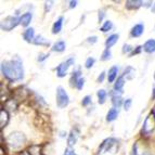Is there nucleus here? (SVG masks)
I'll list each match as a JSON object with an SVG mask.
<instances>
[{"instance_id":"obj_1","label":"nucleus","mask_w":155,"mask_h":155,"mask_svg":"<svg viewBox=\"0 0 155 155\" xmlns=\"http://www.w3.org/2000/svg\"><path fill=\"white\" fill-rule=\"evenodd\" d=\"M1 72L2 75L10 81L20 80L24 77V68L22 61L18 58L3 61L1 63Z\"/></svg>"},{"instance_id":"obj_2","label":"nucleus","mask_w":155,"mask_h":155,"mask_svg":"<svg viewBox=\"0 0 155 155\" xmlns=\"http://www.w3.org/2000/svg\"><path fill=\"white\" fill-rule=\"evenodd\" d=\"M7 141H8L9 145H10L11 147H13V149H18V147H21L22 145L25 143L26 138L22 132L14 131L9 134Z\"/></svg>"},{"instance_id":"obj_3","label":"nucleus","mask_w":155,"mask_h":155,"mask_svg":"<svg viewBox=\"0 0 155 155\" xmlns=\"http://www.w3.org/2000/svg\"><path fill=\"white\" fill-rule=\"evenodd\" d=\"M70 103V98L63 87L57 88V105L59 109H64Z\"/></svg>"},{"instance_id":"obj_4","label":"nucleus","mask_w":155,"mask_h":155,"mask_svg":"<svg viewBox=\"0 0 155 155\" xmlns=\"http://www.w3.org/2000/svg\"><path fill=\"white\" fill-rule=\"evenodd\" d=\"M18 24H20V18H15V16H7L1 22V29L5 31H10L14 27H16Z\"/></svg>"},{"instance_id":"obj_5","label":"nucleus","mask_w":155,"mask_h":155,"mask_svg":"<svg viewBox=\"0 0 155 155\" xmlns=\"http://www.w3.org/2000/svg\"><path fill=\"white\" fill-rule=\"evenodd\" d=\"M74 62H75L74 58H70L67 61L61 63V64L57 67L58 77H60V78L65 77V76H66V74H67V71H68V68H70V66H72V65L74 64Z\"/></svg>"},{"instance_id":"obj_6","label":"nucleus","mask_w":155,"mask_h":155,"mask_svg":"<svg viewBox=\"0 0 155 155\" xmlns=\"http://www.w3.org/2000/svg\"><path fill=\"white\" fill-rule=\"evenodd\" d=\"M115 143H116V140L113 139V138H109V139L104 140L103 143L101 144L100 149H99V153H105V152H107V151H110L111 147H113Z\"/></svg>"},{"instance_id":"obj_7","label":"nucleus","mask_w":155,"mask_h":155,"mask_svg":"<svg viewBox=\"0 0 155 155\" xmlns=\"http://www.w3.org/2000/svg\"><path fill=\"white\" fill-rule=\"evenodd\" d=\"M143 31H144V25H143L142 23H139V24H136L131 28L130 35H131L132 37H136V38H137V37H140L142 35Z\"/></svg>"},{"instance_id":"obj_8","label":"nucleus","mask_w":155,"mask_h":155,"mask_svg":"<svg viewBox=\"0 0 155 155\" xmlns=\"http://www.w3.org/2000/svg\"><path fill=\"white\" fill-rule=\"evenodd\" d=\"M23 38L27 42H34V40H35V31H34L33 27H28V28L25 29V31L23 33Z\"/></svg>"},{"instance_id":"obj_9","label":"nucleus","mask_w":155,"mask_h":155,"mask_svg":"<svg viewBox=\"0 0 155 155\" xmlns=\"http://www.w3.org/2000/svg\"><path fill=\"white\" fill-rule=\"evenodd\" d=\"M31 18H33V14L29 12H26L24 14H22V16L20 18V24L24 27H27V26L31 24Z\"/></svg>"},{"instance_id":"obj_10","label":"nucleus","mask_w":155,"mask_h":155,"mask_svg":"<svg viewBox=\"0 0 155 155\" xmlns=\"http://www.w3.org/2000/svg\"><path fill=\"white\" fill-rule=\"evenodd\" d=\"M63 21H64V18H63V16H59V18H58V20L54 22V24L52 26V34H59L60 31H62Z\"/></svg>"},{"instance_id":"obj_11","label":"nucleus","mask_w":155,"mask_h":155,"mask_svg":"<svg viewBox=\"0 0 155 155\" xmlns=\"http://www.w3.org/2000/svg\"><path fill=\"white\" fill-rule=\"evenodd\" d=\"M143 50L147 53H154L155 52V39H149L143 45Z\"/></svg>"},{"instance_id":"obj_12","label":"nucleus","mask_w":155,"mask_h":155,"mask_svg":"<svg viewBox=\"0 0 155 155\" xmlns=\"http://www.w3.org/2000/svg\"><path fill=\"white\" fill-rule=\"evenodd\" d=\"M143 1H140V0H128L126 1V8L132 10V9H138L140 7L143 5Z\"/></svg>"},{"instance_id":"obj_13","label":"nucleus","mask_w":155,"mask_h":155,"mask_svg":"<svg viewBox=\"0 0 155 155\" xmlns=\"http://www.w3.org/2000/svg\"><path fill=\"white\" fill-rule=\"evenodd\" d=\"M117 74H118V67L112 66L109 70V73H107V80H109V83H114V80L117 78Z\"/></svg>"},{"instance_id":"obj_14","label":"nucleus","mask_w":155,"mask_h":155,"mask_svg":"<svg viewBox=\"0 0 155 155\" xmlns=\"http://www.w3.org/2000/svg\"><path fill=\"white\" fill-rule=\"evenodd\" d=\"M118 38H119V35H118V34H113V35L109 36V38L106 39V41H105L106 49H110L111 47H113L114 45H115L117 42Z\"/></svg>"},{"instance_id":"obj_15","label":"nucleus","mask_w":155,"mask_h":155,"mask_svg":"<svg viewBox=\"0 0 155 155\" xmlns=\"http://www.w3.org/2000/svg\"><path fill=\"white\" fill-rule=\"evenodd\" d=\"M125 85V77L124 76H119L114 84V90L115 91H123V87Z\"/></svg>"},{"instance_id":"obj_16","label":"nucleus","mask_w":155,"mask_h":155,"mask_svg":"<svg viewBox=\"0 0 155 155\" xmlns=\"http://www.w3.org/2000/svg\"><path fill=\"white\" fill-rule=\"evenodd\" d=\"M66 48V45L63 40H59V41L54 42V45L52 46V51L55 52H63Z\"/></svg>"},{"instance_id":"obj_17","label":"nucleus","mask_w":155,"mask_h":155,"mask_svg":"<svg viewBox=\"0 0 155 155\" xmlns=\"http://www.w3.org/2000/svg\"><path fill=\"white\" fill-rule=\"evenodd\" d=\"M117 116H118V111L115 107H113L106 114V120L107 122H113V120H115L117 118Z\"/></svg>"},{"instance_id":"obj_18","label":"nucleus","mask_w":155,"mask_h":155,"mask_svg":"<svg viewBox=\"0 0 155 155\" xmlns=\"http://www.w3.org/2000/svg\"><path fill=\"white\" fill-rule=\"evenodd\" d=\"M76 142H77V134H76L74 130H72L70 136H68V139H67V144H68V147H71L75 144Z\"/></svg>"},{"instance_id":"obj_19","label":"nucleus","mask_w":155,"mask_h":155,"mask_svg":"<svg viewBox=\"0 0 155 155\" xmlns=\"http://www.w3.org/2000/svg\"><path fill=\"white\" fill-rule=\"evenodd\" d=\"M97 96H98V101L100 104H104L105 103V100H106V97H107V93L104 89H100L97 93Z\"/></svg>"},{"instance_id":"obj_20","label":"nucleus","mask_w":155,"mask_h":155,"mask_svg":"<svg viewBox=\"0 0 155 155\" xmlns=\"http://www.w3.org/2000/svg\"><path fill=\"white\" fill-rule=\"evenodd\" d=\"M134 72L136 71L132 68L131 66H128V67H126L125 68V71H124V77H126L127 79H132V78L134 77Z\"/></svg>"},{"instance_id":"obj_21","label":"nucleus","mask_w":155,"mask_h":155,"mask_svg":"<svg viewBox=\"0 0 155 155\" xmlns=\"http://www.w3.org/2000/svg\"><path fill=\"white\" fill-rule=\"evenodd\" d=\"M8 120H9V114H8V112L2 109V110H1V128H3V127L7 125Z\"/></svg>"},{"instance_id":"obj_22","label":"nucleus","mask_w":155,"mask_h":155,"mask_svg":"<svg viewBox=\"0 0 155 155\" xmlns=\"http://www.w3.org/2000/svg\"><path fill=\"white\" fill-rule=\"evenodd\" d=\"M34 44L35 45H39V46H49V41H47L46 39L44 38L42 36H37L34 40Z\"/></svg>"},{"instance_id":"obj_23","label":"nucleus","mask_w":155,"mask_h":155,"mask_svg":"<svg viewBox=\"0 0 155 155\" xmlns=\"http://www.w3.org/2000/svg\"><path fill=\"white\" fill-rule=\"evenodd\" d=\"M112 28H113V23L111 21H105L103 25H102V27H101V31L106 33V31H111Z\"/></svg>"},{"instance_id":"obj_24","label":"nucleus","mask_w":155,"mask_h":155,"mask_svg":"<svg viewBox=\"0 0 155 155\" xmlns=\"http://www.w3.org/2000/svg\"><path fill=\"white\" fill-rule=\"evenodd\" d=\"M81 77L80 76V72L79 71H76V72L73 73V75H72V78H71V85H76V83H77V80L79 79V78Z\"/></svg>"},{"instance_id":"obj_25","label":"nucleus","mask_w":155,"mask_h":155,"mask_svg":"<svg viewBox=\"0 0 155 155\" xmlns=\"http://www.w3.org/2000/svg\"><path fill=\"white\" fill-rule=\"evenodd\" d=\"M112 58V52L110 49H105L103 51V53H102V55H101V60L102 61H107V60H110Z\"/></svg>"},{"instance_id":"obj_26","label":"nucleus","mask_w":155,"mask_h":155,"mask_svg":"<svg viewBox=\"0 0 155 155\" xmlns=\"http://www.w3.org/2000/svg\"><path fill=\"white\" fill-rule=\"evenodd\" d=\"M84 85H85V78L84 77H80L79 79L77 80V83H76L75 87L78 89V90H81L84 88Z\"/></svg>"},{"instance_id":"obj_27","label":"nucleus","mask_w":155,"mask_h":155,"mask_svg":"<svg viewBox=\"0 0 155 155\" xmlns=\"http://www.w3.org/2000/svg\"><path fill=\"white\" fill-rule=\"evenodd\" d=\"M94 62H96V60L93 59V58H88V59L86 60L85 67L86 68H91L93 66V64H94Z\"/></svg>"},{"instance_id":"obj_28","label":"nucleus","mask_w":155,"mask_h":155,"mask_svg":"<svg viewBox=\"0 0 155 155\" xmlns=\"http://www.w3.org/2000/svg\"><path fill=\"white\" fill-rule=\"evenodd\" d=\"M131 103H132L131 99H127V100H125V102H124V110L125 111H129L130 106H131Z\"/></svg>"},{"instance_id":"obj_29","label":"nucleus","mask_w":155,"mask_h":155,"mask_svg":"<svg viewBox=\"0 0 155 155\" xmlns=\"http://www.w3.org/2000/svg\"><path fill=\"white\" fill-rule=\"evenodd\" d=\"M90 103H91V97L90 96H86L85 98L83 99V101H81V104H83L84 106L89 105Z\"/></svg>"},{"instance_id":"obj_30","label":"nucleus","mask_w":155,"mask_h":155,"mask_svg":"<svg viewBox=\"0 0 155 155\" xmlns=\"http://www.w3.org/2000/svg\"><path fill=\"white\" fill-rule=\"evenodd\" d=\"M49 58V53H40L38 57V61L39 62H44L45 60Z\"/></svg>"},{"instance_id":"obj_31","label":"nucleus","mask_w":155,"mask_h":155,"mask_svg":"<svg viewBox=\"0 0 155 155\" xmlns=\"http://www.w3.org/2000/svg\"><path fill=\"white\" fill-rule=\"evenodd\" d=\"M130 51H134V50H132V47L129 46V45H124V47H123V52H124V53H129Z\"/></svg>"},{"instance_id":"obj_32","label":"nucleus","mask_w":155,"mask_h":155,"mask_svg":"<svg viewBox=\"0 0 155 155\" xmlns=\"http://www.w3.org/2000/svg\"><path fill=\"white\" fill-rule=\"evenodd\" d=\"M87 41L90 42V44H96V42L98 41V37H97V36H91V37H89V38L87 39Z\"/></svg>"},{"instance_id":"obj_33","label":"nucleus","mask_w":155,"mask_h":155,"mask_svg":"<svg viewBox=\"0 0 155 155\" xmlns=\"http://www.w3.org/2000/svg\"><path fill=\"white\" fill-rule=\"evenodd\" d=\"M63 155H77L75 153V151L74 150H71V149H66V150L64 151V154Z\"/></svg>"},{"instance_id":"obj_34","label":"nucleus","mask_w":155,"mask_h":155,"mask_svg":"<svg viewBox=\"0 0 155 155\" xmlns=\"http://www.w3.org/2000/svg\"><path fill=\"white\" fill-rule=\"evenodd\" d=\"M104 78H105V72H102L98 77V83H103Z\"/></svg>"},{"instance_id":"obj_35","label":"nucleus","mask_w":155,"mask_h":155,"mask_svg":"<svg viewBox=\"0 0 155 155\" xmlns=\"http://www.w3.org/2000/svg\"><path fill=\"white\" fill-rule=\"evenodd\" d=\"M141 48H142V47H140V46H139V47H137V50H136V51L134 50V51H132L131 53H130V57H132L134 54H137V53H139L140 50H141Z\"/></svg>"},{"instance_id":"obj_36","label":"nucleus","mask_w":155,"mask_h":155,"mask_svg":"<svg viewBox=\"0 0 155 155\" xmlns=\"http://www.w3.org/2000/svg\"><path fill=\"white\" fill-rule=\"evenodd\" d=\"M103 16H104V12L103 11H100V12H99V22H101L103 20Z\"/></svg>"},{"instance_id":"obj_37","label":"nucleus","mask_w":155,"mask_h":155,"mask_svg":"<svg viewBox=\"0 0 155 155\" xmlns=\"http://www.w3.org/2000/svg\"><path fill=\"white\" fill-rule=\"evenodd\" d=\"M77 5V1H71L70 2V8H75Z\"/></svg>"},{"instance_id":"obj_38","label":"nucleus","mask_w":155,"mask_h":155,"mask_svg":"<svg viewBox=\"0 0 155 155\" xmlns=\"http://www.w3.org/2000/svg\"><path fill=\"white\" fill-rule=\"evenodd\" d=\"M153 99H155V87L153 88Z\"/></svg>"},{"instance_id":"obj_39","label":"nucleus","mask_w":155,"mask_h":155,"mask_svg":"<svg viewBox=\"0 0 155 155\" xmlns=\"http://www.w3.org/2000/svg\"><path fill=\"white\" fill-rule=\"evenodd\" d=\"M152 11H153V12H155V5H153V8H152Z\"/></svg>"},{"instance_id":"obj_40","label":"nucleus","mask_w":155,"mask_h":155,"mask_svg":"<svg viewBox=\"0 0 155 155\" xmlns=\"http://www.w3.org/2000/svg\"><path fill=\"white\" fill-rule=\"evenodd\" d=\"M154 79H155V74H154Z\"/></svg>"}]
</instances>
